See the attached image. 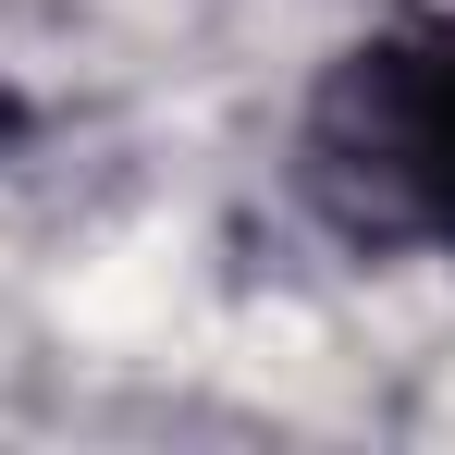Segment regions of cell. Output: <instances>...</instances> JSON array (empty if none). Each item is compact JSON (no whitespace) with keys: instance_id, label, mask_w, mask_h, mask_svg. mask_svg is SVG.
Wrapping results in <instances>:
<instances>
[{"instance_id":"obj_1","label":"cell","mask_w":455,"mask_h":455,"mask_svg":"<svg viewBox=\"0 0 455 455\" xmlns=\"http://www.w3.org/2000/svg\"><path fill=\"white\" fill-rule=\"evenodd\" d=\"M307 197L357 246H455V25L332 62L307 99Z\"/></svg>"}]
</instances>
